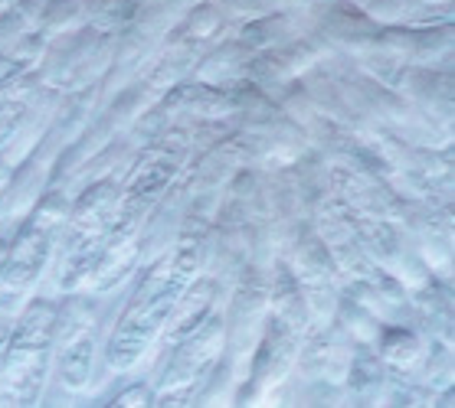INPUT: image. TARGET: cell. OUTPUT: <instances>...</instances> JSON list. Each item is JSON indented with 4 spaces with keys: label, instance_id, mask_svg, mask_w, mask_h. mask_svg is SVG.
Masks as SVG:
<instances>
[{
    "label": "cell",
    "instance_id": "1",
    "mask_svg": "<svg viewBox=\"0 0 455 408\" xmlns=\"http://www.w3.org/2000/svg\"><path fill=\"white\" fill-rule=\"evenodd\" d=\"M200 271V245L184 239L177 242L164 258H157L135 285L132 297L124 301L112 337H108V366L115 373H128L148 357L161 330L171 324L180 301L187 297L194 278Z\"/></svg>",
    "mask_w": 455,
    "mask_h": 408
},
{
    "label": "cell",
    "instance_id": "2",
    "mask_svg": "<svg viewBox=\"0 0 455 408\" xmlns=\"http://www.w3.org/2000/svg\"><path fill=\"white\" fill-rule=\"evenodd\" d=\"M69 206L73 203L60 190L46 193L7 242L0 265V317H17L33 301L40 278L50 271L56 258Z\"/></svg>",
    "mask_w": 455,
    "mask_h": 408
},
{
    "label": "cell",
    "instance_id": "3",
    "mask_svg": "<svg viewBox=\"0 0 455 408\" xmlns=\"http://www.w3.org/2000/svg\"><path fill=\"white\" fill-rule=\"evenodd\" d=\"M56 301L33 297L0 347V405H36L56 353Z\"/></svg>",
    "mask_w": 455,
    "mask_h": 408
},
{
    "label": "cell",
    "instance_id": "4",
    "mask_svg": "<svg viewBox=\"0 0 455 408\" xmlns=\"http://www.w3.org/2000/svg\"><path fill=\"white\" fill-rule=\"evenodd\" d=\"M118 190L122 186L115 180H99L85 190L66 216L60 235V248H56V291L60 294H76L85 291L95 275V265L102 258L105 239L112 229L115 206H118Z\"/></svg>",
    "mask_w": 455,
    "mask_h": 408
},
{
    "label": "cell",
    "instance_id": "5",
    "mask_svg": "<svg viewBox=\"0 0 455 408\" xmlns=\"http://www.w3.org/2000/svg\"><path fill=\"white\" fill-rule=\"evenodd\" d=\"M220 343H223V320H220V314H207L200 320V326H194L180 340V347L174 349V357L164 369V379H161V396L157 398L167 405H177V398H184L190 386L204 379L210 363L217 359Z\"/></svg>",
    "mask_w": 455,
    "mask_h": 408
},
{
    "label": "cell",
    "instance_id": "6",
    "mask_svg": "<svg viewBox=\"0 0 455 408\" xmlns=\"http://www.w3.org/2000/svg\"><path fill=\"white\" fill-rule=\"evenodd\" d=\"M36 82L30 72H7L0 75V151L13 141V134L20 131L23 118L30 112Z\"/></svg>",
    "mask_w": 455,
    "mask_h": 408
},
{
    "label": "cell",
    "instance_id": "7",
    "mask_svg": "<svg viewBox=\"0 0 455 408\" xmlns=\"http://www.w3.org/2000/svg\"><path fill=\"white\" fill-rule=\"evenodd\" d=\"M148 388H132V392H124V396H118V402L115 405H148Z\"/></svg>",
    "mask_w": 455,
    "mask_h": 408
},
{
    "label": "cell",
    "instance_id": "8",
    "mask_svg": "<svg viewBox=\"0 0 455 408\" xmlns=\"http://www.w3.org/2000/svg\"><path fill=\"white\" fill-rule=\"evenodd\" d=\"M4 252H7V242L0 239V265H4Z\"/></svg>",
    "mask_w": 455,
    "mask_h": 408
}]
</instances>
